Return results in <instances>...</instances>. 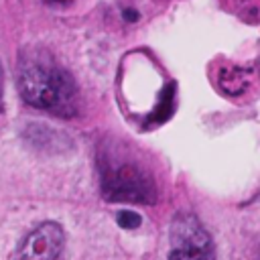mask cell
Returning <instances> with one entry per match:
<instances>
[{
    "label": "cell",
    "mask_w": 260,
    "mask_h": 260,
    "mask_svg": "<svg viewBox=\"0 0 260 260\" xmlns=\"http://www.w3.org/2000/svg\"><path fill=\"white\" fill-rule=\"evenodd\" d=\"M16 83L23 100L39 110L71 118L77 112V85L55 59L41 51L31 49L20 55Z\"/></svg>",
    "instance_id": "cell-1"
},
{
    "label": "cell",
    "mask_w": 260,
    "mask_h": 260,
    "mask_svg": "<svg viewBox=\"0 0 260 260\" xmlns=\"http://www.w3.org/2000/svg\"><path fill=\"white\" fill-rule=\"evenodd\" d=\"M102 193L108 201L155 203L157 185L153 175L138 163L122 155L106 153L100 161Z\"/></svg>",
    "instance_id": "cell-2"
},
{
    "label": "cell",
    "mask_w": 260,
    "mask_h": 260,
    "mask_svg": "<svg viewBox=\"0 0 260 260\" xmlns=\"http://www.w3.org/2000/svg\"><path fill=\"white\" fill-rule=\"evenodd\" d=\"M169 260H215L211 236L193 213H177L173 220Z\"/></svg>",
    "instance_id": "cell-3"
},
{
    "label": "cell",
    "mask_w": 260,
    "mask_h": 260,
    "mask_svg": "<svg viewBox=\"0 0 260 260\" xmlns=\"http://www.w3.org/2000/svg\"><path fill=\"white\" fill-rule=\"evenodd\" d=\"M16 260H65V234L61 226L47 222L33 230L20 246Z\"/></svg>",
    "instance_id": "cell-4"
},
{
    "label": "cell",
    "mask_w": 260,
    "mask_h": 260,
    "mask_svg": "<svg viewBox=\"0 0 260 260\" xmlns=\"http://www.w3.org/2000/svg\"><path fill=\"white\" fill-rule=\"evenodd\" d=\"M118 224L124 228V230H134L142 224L140 215L138 213H132V211H120L118 213Z\"/></svg>",
    "instance_id": "cell-5"
},
{
    "label": "cell",
    "mask_w": 260,
    "mask_h": 260,
    "mask_svg": "<svg viewBox=\"0 0 260 260\" xmlns=\"http://www.w3.org/2000/svg\"><path fill=\"white\" fill-rule=\"evenodd\" d=\"M124 18H126V20H136V18H138V14H136V12H132L130 8H126V10H124Z\"/></svg>",
    "instance_id": "cell-6"
},
{
    "label": "cell",
    "mask_w": 260,
    "mask_h": 260,
    "mask_svg": "<svg viewBox=\"0 0 260 260\" xmlns=\"http://www.w3.org/2000/svg\"><path fill=\"white\" fill-rule=\"evenodd\" d=\"M49 2H55V4H67L71 0H49Z\"/></svg>",
    "instance_id": "cell-7"
},
{
    "label": "cell",
    "mask_w": 260,
    "mask_h": 260,
    "mask_svg": "<svg viewBox=\"0 0 260 260\" xmlns=\"http://www.w3.org/2000/svg\"><path fill=\"white\" fill-rule=\"evenodd\" d=\"M2 81H4V77H2V67H0V96H2Z\"/></svg>",
    "instance_id": "cell-8"
}]
</instances>
